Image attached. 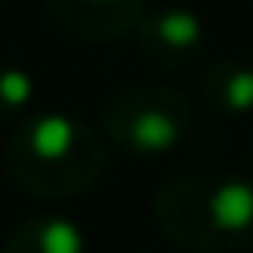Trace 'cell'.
I'll use <instances>...</instances> for the list:
<instances>
[{"instance_id":"6","label":"cell","mask_w":253,"mask_h":253,"mask_svg":"<svg viewBox=\"0 0 253 253\" xmlns=\"http://www.w3.org/2000/svg\"><path fill=\"white\" fill-rule=\"evenodd\" d=\"M201 104L223 119L253 116V63L238 56H216L201 67Z\"/></svg>"},{"instance_id":"8","label":"cell","mask_w":253,"mask_h":253,"mask_svg":"<svg viewBox=\"0 0 253 253\" xmlns=\"http://www.w3.org/2000/svg\"><path fill=\"white\" fill-rule=\"evenodd\" d=\"M38 101V82L15 60H0V123H19L34 112Z\"/></svg>"},{"instance_id":"5","label":"cell","mask_w":253,"mask_h":253,"mask_svg":"<svg viewBox=\"0 0 253 253\" xmlns=\"http://www.w3.org/2000/svg\"><path fill=\"white\" fill-rule=\"evenodd\" d=\"M45 11L63 38L79 45H112L134 34L145 0H45Z\"/></svg>"},{"instance_id":"3","label":"cell","mask_w":253,"mask_h":253,"mask_svg":"<svg viewBox=\"0 0 253 253\" xmlns=\"http://www.w3.org/2000/svg\"><path fill=\"white\" fill-rule=\"evenodd\" d=\"M101 130L116 149L130 157H164L190 138L194 108L186 93L168 82H130L108 97Z\"/></svg>"},{"instance_id":"9","label":"cell","mask_w":253,"mask_h":253,"mask_svg":"<svg viewBox=\"0 0 253 253\" xmlns=\"http://www.w3.org/2000/svg\"><path fill=\"white\" fill-rule=\"evenodd\" d=\"M0 4H4V0H0Z\"/></svg>"},{"instance_id":"1","label":"cell","mask_w":253,"mask_h":253,"mask_svg":"<svg viewBox=\"0 0 253 253\" xmlns=\"http://www.w3.org/2000/svg\"><path fill=\"white\" fill-rule=\"evenodd\" d=\"M108 168V142L67 112H30L4 145V175L23 194L45 201L79 198Z\"/></svg>"},{"instance_id":"4","label":"cell","mask_w":253,"mask_h":253,"mask_svg":"<svg viewBox=\"0 0 253 253\" xmlns=\"http://www.w3.org/2000/svg\"><path fill=\"white\" fill-rule=\"evenodd\" d=\"M134 41L145 63L160 71H186L205 60L209 52V26L194 8L182 4H164L157 11H145L142 23L134 26Z\"/></svg>"},{"instance_id":"2","label":"cell","mask_w":253,"mask_h":253,"mask_svg":"<svg viewBox=\"0 0 253 253\" xmlns=\"http://www.w3.org/2000/svg\"><path fill=\"white\" fill-rule=\"evenodd\" d=\"M157 231L190 253H235L253 238V182L235 171H179L153 194Z\"/></svg>"},{"instance_id":"7","label":"cell","mask_w":253,"mask_h":253,"mask_svg":"<svg viewBox=\"0 0 253 253\" xmlns=\"http://www.w3.org/2000/svg\"><path fill=\"white\" fill-rule=\"evenodd\" d=\"M0 253H86V235L67 216L38 212L8 231Z\"/></svg>"}]
</instances>
